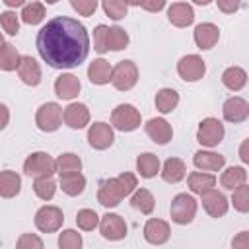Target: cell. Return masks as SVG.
I'll return each instance as SVG.
<instances>
[{"mask_svg": "<svg viewBox=\"0 0 249 249\" xmlns=\"http://www.w3.org/2000/svg\"><path fill=\"white\" fill-rule=\"evenodd\" d=\"M37 51L53 68H76L89 53V35L78 19L56 16L37 33Z\"/></svg>", "mask_w": 249, "mask_h": 249, "instance_id": "obj_1", "label": "cell"}, {"mask_svg": "<svg viewBox=\"0 0 249 249\" xmlns=\"http://www.w3.org/2000/svg\"><path fill=\"white\" fill-rule=\"evenodd\" d=\"M138 82V68L132 60H121L113 70H111V84L119 91H128L136 86Z\"/></svg>", "mask_w": 249, "mask_h": 249, "instance_id": "obj_2", "label": "cell"}, {"mask_svg": "<svg viewBox=\"0 0 249 249\" xmlns=\"http://www.w3.org/2000/svg\"><path fill=\"white\" fill-rule=\"evenodd\" d=\"M111 124L117 128V130H123V132H130L134 128L140 126V113L134 105L130 103H121L113 109L111 113Z\"/></svg>", "mask_w": 249, "mask_h": 249, "instance_id": "obj_3", "label": "cell"}, {"mask_svg": "<svg viewBox=\"0 0 249 249\" xmlns=\"http://www.w3.org/2000/svg\"><path fill=\"white\" fill-rule=\"evenodd\" d=\"M169 214H171V220L175 224H191L195 214H196V200L187 195V193H181L177 195L173 200H171V206H169Z\"/></svg>", "mask_w": 249, "mask_h": 249, "instance_id": "obj_4", "label": "cell"}, {"mask_svg": "<svg viewBox=\"0 0 249 249\" xmlns=\"http://www.w3.org/2000/svg\"><path fill=\"white\" fill-rule=\"evenodd\" d=\"M23 171L29 177H51L56 171V163L49 154L35 152L23 161Z\"/></svg>", "mask_w": 249, "mask_h": 249, "instance_id": "obj_5", "label": "cell"}, {"mask_svg": "<svg viewBox=\"0 0 249 249\" xmlns=\"http://www.w3.org/2000/svg\"><path fill=\"white\" fill-rule=\"evenodd\" d=\"M224 138V124L218 121V119H202L200 124H198V130H196V140L198 144L206 146V148H214L222 142Z\"/></svg>", "mask_w": 249, "mask_h": 249, "instance_id": "obj_6", "label": "cell"}, {"mask_svg": "<svg viewBox=\"0 0 249 249\" xmlns=\"http://www.w3.org/2000/svg\"><path fill=\"white\" fill-rule=\"evenodd\" d=\"M64 222V214L58 206H41L35 212V226L43 233H53L56 231Z\"/></svg>", "mask_w": 249, "mask_h": 249, "instance_id": "obj_7", "label": "cell"}, {"mask_svg": "<svg viewBox=\"0 0 249 249\" xmlns=\"http://www.w3.org/2000/svg\"><path fill=\"white\" fill-rule=\"evenodd\" d=\"M62 121V109L58 103H43L37 109L35 123L43 132H54L60 126Z\"/></svg>", "mask_w": 249, "mask_h": 249, "instance_id": "obj_8", "label": "cell"}, {"mask_svg": "<svg viewBox=\"0 0 249 249\" xmlns=\"http://www.w3.org/2000/svg\"><path fill=\"white\" fill-rule=\"evenodd\" d=\"M177 72L185 82H196L204 76L206 64L198 54H187L177 62Z\"/></svg>", "mask_w": 249, "mask_h": 249, "instance_id": "obj_9", "label": "cell"}, {"mask_svg": "<svg viewBox=\"0 0 249 249\" xmlns=\"http://www.w3.org/2000/svg\"><path fill=\"white\" fill-rule=\"evenodd\" d=\"M99 231L109 241H119L126 235V224L119 214H105L99 220Z\"/></svg>", "mask_w": 249, "mask_h": 249, "instance_id": "obj_10", "label": "cell"}, {"mask_svg": "<svg viewBox=\"0 0 249 249\" xmlns=\"http://www.w3.org/2000/svg\"><path fill=\"white\" fill-rule=\"evenodd\" d=\"M115 136H113V128L107 123H93L88 130V142L91 148L95 150H105L113 144Z\"/></svg>", "mask_w": 249, "mask_h": 249, "instance_id": "obj_11", "label": "cell"}, {"mask_svg": "<svg viewBox=\"0 0 249 249\" xmlns=\"http://www.w3.org/2000/svg\"><path fill=\"white\" fill-rule=\"evenodd\" d=\"M202 208L212 216V218H220L228 212V198L224 193L216 191V189H210V191H204L202 195Z\"/></svg>", "mask_w": 249, "mask_h": 249, "instance_id": "obj_12", "label": "cell"}, {"mask_svg": "<svg viewBox=\"0 0 249 249\" xmlns=\"http://www.w3.org/2000/svg\"><path fill=\"white\" fill-rule=\"evenodd\" d=\"M222 113L228 123H243L249 117V103L243 97H230L226 99Z\"/></svg>", "mask_w": 249, "mask_h": 249, "instance_id": "obj_13", "label": "cell"}, {"mask_svg": "<svg viewBox=\"0 0 249 249\" xmlns=\"http://www.w3.org/2000/svg\"><path fill=\"white\" fill-rule=\"evenodd\" d=\"M169 224L165 220H160V218H150L144 226V237L148 243H154V245H161L169 239Z\"/></svg>", "mask_w": 249, "mask_h": 249, "instance_id": "obj_14", "label": "cell"}, {"mask_svg": "<svg viewBox=\"0 0 249 249\" xmlns=\"http://www.w3.org/2000/svg\"><path fill=\"white\" fill-rule=\"evenodd\" d=\"M18 74H19L21 82L27 84V86H39V82H41V68H39L37 60L33 56H29V54L19 56Z\"/></svg>", "mask_w": 249, "mask_h": 249, "instance_id": "obj_15", "label": "cell"}, {"mask_svg": "<svg viewBox=\"0 0 249 249\" xmlns=\"http://www.w3.org/2000/svg\"><path fill=\"white\" fill-rule=\"evenodd\" d=\"M123 198H124V196H123V193H121V189H119L115 177L101 181L99 191H97V200H99V204H103V206H107V208H113V206H117Z\"/></svg>", "mask_w": 249, "mask_h": 249, "instance_id": "obj_16", "label": "cell"}, {"mask_svg": "<svg viewBox=\"0 0 249 249\" xmlns=\"http://www.w3.org/2000/svg\"><path fill=\"white\" fill-rule=\"evenodd\" d=\"M146 134L156 142V144H167L173 136V130H171V124L158 117V119H150L146 123Z\"/></svg>", "mask_w": 249, "mask_h": 249, "instance_id": "obj_17", "label": "cell"}, {"mask_svg": "<svg viewBox=\"0 0 249 249\" xmlns=\"http://www.w3.org/2000/svg\"><path fill=\"white\" fill-rule=\"evenodd\" d=\"M167 19L175 27H187L195 21V12L187 2H175L167 10Z\"/></svg>", "mask_w": 249, "mask_h": 249, "instance_id": "obj_18", "label": "cell"}, {"mask_svg": "<svg viewBox=\"0 0 249 249\" xmlns=\"http://www.w3.org/2000/svg\"><path fill=\"white\" fill-rule=\"evenodd\" d=\"M218 37H220V29L214 23H200L195 27V43L202 51L212 49L218 43Z\"/></svg>", "mask_w": 249, "mask_h": 249, "instance_id": "obj_19", "label": "cell"}, {"mask_svg": "<svg viewBox=\"0 0 249 249\" xmlns=\"http://www.w3.org/2000/svg\"><path fill=\"white\" fill-rule=\"evenodd\" d=\"M62 117L70 128H84L89 123V109L84 103H72L64 109Z\"/></svg>", "mask_w": 249, "mask_h": 249, "instance_id": "obj_20", "label": "cell"}, {"mask_svg": "<svg viewBox=\"0 0 249 249\" xmlns=\"http://www.w3.org/2000/svg\"><path fill=\"white\" fill-rule=\"evenodd\" d=\"M54 91L60 99H74L80 93V80L74 74H60L54 82Z\"/></svg>", "mask_w": 249, "mask_h": 249, "instance_id": "obj_21", "label": "cell"}, {"mask_svg": "<svg viewBox=\"0 0 249 249\" xmlns=\"http://www.w3.org/2000/svg\"><path fill=\"white\" fill-rule=\"evenodd\" d=\"M193 163H195L198 169H202V171H218V169H222V167H224L226 160H224V156H220V154L200 150V152H196V154H195Z\"/></svg>", "mask_w": 249, "mask_h": 249, "instance_id": "obj_22", "label": "cell"}, {"mask_svg": "<svg viewBox=\"0 0 249 249\" xmlns=\"http://www.w3.org/2000/svg\"><path fill=\"white\" fill-rule=\"evenodd\" d=\"M111 64L105 60V58H97V60H93L91 64H89V68H88V78H89V82L91 84H95V86H103V84H107V82H111Z\"/></svg>", "mask_w": 249, "mask_h": 249, "instance_id": "obj_23", "label": "cell"}, {"mask_svg": "<svg viewBox=\"0 0 249 249\" xmlns=\"http://www.w3.org/2000/svg\"><path fill=\"white\" fill-rule=\"evenodd\" d=\"M187 175V165L183 160L179 158H169L165 160L163 167H161V179L167 183H179L183 177Z\"/></svg>", "mask_w": 249, "mask_h": 249, "instance_id": "obj_24", "label": "cell"}, {"mask_svg": "<svg viewBox=\"0 0 249 249\" xmlns=\"http://www.w3.org/2000/svg\"><path fill=\"white\" fill-rule=\"evenodd\" d=\"M21 189V177L16 171H0V196L14 198Z\"/></svg>", "mask_w": 249, "mask_h": 249, "instance_id": "obj_25", "label": "cell"}, {"mask_svg": "<svg viewBox=\"0 0 249 249\" xmlns=\"http://www.w3.org/2000/svg\"><path fill=\"white\" fill-rule=\"evenodd\" d=\"M222 82H224V86H226L228 89L239 91V89L247 84V74H245V70L239 68V66H230V68L224 70Z\"/></svg>", "mask_w": 249, "mask_h": 249, "instance_id": "obj_26", "label": "cell"}, {"mask_svg": "<svg viewBox=\"0 0 249 249\" xmlns=\"http://www.w3.org/2000/svg\"><path fill=\"white\" fill-rule=\"evenodd\" d=\"M187 181H189V189L196 195H202L204 191H210L216 185V177L212 173H200V171H193L187 177Z\"/></svg>", "mask_w": 249, "mask_h": 249, "instance_id": "obj_27", "label": "cell"}, {"mask_svg": "<svg viewBox=\"0 0 249 249\" xmlns=\"http://www.w3.org/2000/svg\"><path fill=\"white\" fill-rule=\"evenodd\" d=\"M136 171H138L140 177H144V179L154 177V175L160 171V160H158V156H154V154H150V152L140 154V156L136 158Z\"/></svg>", "mask_w": 249, "mask_h": 249, "instance_id": "obj_28", "label": "cell"}, {"mask_svg": "<svg viewBox=\"0 0 249 249\" xmlns=\"http://www.w3.org/2000/svg\"><path fill=\"white\" fill-rule=\"evenodd\" d=\"M179 103V93L171 88H161L156 93V109L160 113H171Z\"/></svg>", "mask_w": 249, "mask_h": 249, "instance_id": "obj_29", "label": "cell"}, {"mask_svg": "<svg viewBox=\"0 0 249 249\" xmlns=\"http://www.w3.org/2000/svg\"><path fill=\"white\" fill-rule=\"evenodd\" d=\"M60 187H62V191H64L66 195L78 196V195L84 191V187H86V177H84L80 171L68 173V175H60Z\"/></svg>", "mask_w": 249, "mask_h": 249, "instance_id": "obj_30", "label": "cell"}, {"mask_svg": "<svg viewBox=\"0 0 249 249\" xmlns=\"http://www.w3.org/2000/svg\"><path fill=\"white\" fill-rule=\"evenodd\" d=\"M19 64V53L12 43H2L0 45V70H16Z\"/></svg>", "mask_w": 249, "mask_h": 249, "instance_id": "obj_31", "label": "cell"}, {"mask_svg": "<svg viewBox=\"0 0 249 249\" xmlns=\"http://www.w3.org/2000/svg\"><path fill=\"white\" fill-rule=\"evenodd\" d=\"M245 181H247V171H245L243 167H228V169L222 173V177H220L222 187L228 189V191L239 187V185L245 183Z\"/></svg>", "mask_w": 249, "mask_h": 249, "instance_id": "obj_32", "label": "cell"}, {"mask_svg": "<svg viewBox=\"0 0 249 249\" xmlns=\"http://www.w3.org/2000/svg\"><path fill=\"white\" fill-rule=\"evenodd\" d=\"M54 163H56L58 175H68V173H76V171L82 169V160H80V156H76V154H72V152L58 156V160H56Z\"/></svg>", "mask_w": 249, "mask_h": 249, "instance_id": "obj_33", "label": "cell"}, {"mask_svg": "<svg viewBox=\"0 0 249 249\" xmlns=\"http://www.w3.org/2000/svg\"><path fill=\"white\" fill-rule=\"evenodd\" d=\"M130 204H132L134 210H140L142 214H152L156 200H154V196H152V193H150L148 189H138V191L132 195Z\"/></svg>", "mask_w": 249, "mask_h": 249, "instance_id": "obj_34", "label": "cell"}, {"mask_svg": "<svg viewBox=\"0 0 249 249\" xmlns=\"http://www.w3.org/2000/svg\"><path fill=\"white\" fill-rule=\"evenodd\" d=\"M128 45V33L115 25V27H107V49L109 51H123Z\"/></svg>", "mask_w": 249, "mask_h": 249, "instance_id": "obj_35", "label": "cell"}, {"mask_svg": "<svg viewBox=\"0 0 249 249\" xmlns=\"http://www.w3.org/2000/svg\"><path fill=\"white\" fill-rule=\"evenodd\" d=\"M21 19L27 23V25H37L45 19V6L39 4V2H31V4H25L23 10H21Z\"/></svg>", "mask_w": 249, "mask_h": 249, "instance_id": "obj_36", "label": "cell"}, {"mask_svg": "<svg viewBox=\"0 0 249 249\" xmlns=\"http://www.w3.org/2000/svg\"><path fill=\"white\" fill-rule=\"evenodd\" d=\"M33 191H35V195H37L41 200H51V198L54 196L56 183H54L51 177H35Z\"/></svg>", "mask_w": 249, "mask_h": 249, "instance_id": "obj_37", "label": "cell"}, {"mask_svg": "<svg viewBox=\"0 0 249 249\" xmlns=\"http://www.w3.org/2000/svg\"><path fill=\"white\" fill-rule=\"evenodd\" d=\"M76 224L78 228H82L84 231H91L99 226V216L95 214V210H89V208H82L78 210L76 214Z\"/></svg>", "mask_w": 249, "mask_h": 249, "instance_id": "obj_38", "label": "cell"}, {"mask_svg": "<svg viewBox=\"0 0 249 249\" xmlns=\"http://www.w3.org/2000/svg\"><path fill=\"white\" fill-rule=\"evenodd\" d=\"M103 12L111 18V19H121L126 16L128 12V4L124 0H103Z\"/></svg>", "mask_w": 249, "mask_h": 249, "instance_id": "obj_39", "label": "cell"}, {"mask_svg": "<svg viewBox=\"0 0 249 249\" xmlns=\"http://www.w3.org/2000/svg\"><path fill=\"white\" fill-rule=\"evenodd\" d=\"M231 191H233V196H231L233 208L239 212H247L249 210V187L245 183H241L239 187H235Z\"/></svg>", "mask_w": 249, "mask_h": 249, "instance_id": "obj_40", "label": "cell"}, {"mask_svg": "<svg viewBox=\"0 0 249 249\" xmlns=\"http://www.w3.org/2000/svg\"><path fill=\"white\" fill-rule=\"evenodd\" d=\"M58 247L60 249H80L82 247V235L76 230H64L58 235Z\"/></svg>", "mask_w": 249, "mask_h": 249, "instance_id": "obj_41", "label": "cell"}, {"mask_svg": "<svg viewBox=\"0 0 249 249\" xmlns=\"http://www.w3.org/2000/svg\"><path fill=\"white\" fill-rule=\"evenodd\" d=\"M115 181H117V185H119V189H121V193H123V196H128L134 189H136V177L132 175V173H121V175H117L115 177Z\"/></svg>", "mask_w": 249, "mask_h": 249, "instance_id": "obj_42", "label": "cell"}, {"mask_svg": "<svg viewBox=\"0 0 249 249\" xmlns=\"http://www.w3.org/2000/svg\"><path fill=\"white\" fill-rule=\"evenodd\" d=\"M0 23H2L4 31H8L10 35H16L19 31V19H18L16 12H2L0 14Z\"/></svg>", "mask_w": 249, "mask_h": 249, "instance_id": "obj_43", "label": "cell"}, {"mask_svg": "<svg viewBox=\"0 0 249 249\" xmlns=\"http://www.w3.org/2000/svg\"><path fill=\"white\" fill-rule=\"evenodd\" d=\"M93 49L97 51V53H105L107 51V25H97L95 29H93Z\"/></svg>", "mask_w": 249, "mask_h": 249, "instance_id": "obj_44", "label": "cell"}, {"mask_svg": "<svg viewBox=\"0 0 249 249\" xmlns=\"http://www.w3.org/2000/svg\"><path fill=\"white\" fill-rule=\"evenodd\" d=\"M70 4L80 16H91L97 8V0H70Z\"/></svg>", "mask_w": 249, "mask_h": 249, "instance_id": "obj_45", "label": "cell"}, {"mask_svg": "<svg viewBox=\"0 0 249 249\" xmlns=\"http://www.w3.org/2000/svg\"><path fill=\"white\" fill-rule=\"evenodd\" d=\"M41 247H43V241H41L37 235L23 233V235L18 239V249H41Z\"/></svg>", "mask_w": 249, "mask_h": 249, "instance_id": "obj_46", "label": "cell"}, {"mask_svg": "<svg viewBox=\"0 0 249 249\" xmlns=\"http://www.w3.org/2000/svg\"><path fill=\"white\" fill-rule=\"evenodd\" d=\"M216 2H218L220 12L224 14H235L241 6V0H216Z\"/></svg>", "mask_w": 249, "mask_h": 249, "instance_id": "obj_47", "label": "cell"}, {"mask_svg": "<svg viewBox=\"0 0 249 249\" xmlns=\"http://www.w3.org/2000/svg\"><path fill=\"white\" fill-rule=\"evenodd\" d=\"M163 6H165V0H144L142 2V8L146 12H160Z\"/></svg>", "mask_w": 249, "mask_h": 249, "instance_id": "obj_48", "label": "cell"}, {"mask_svg": "<svg viewBox=\"0 0 249 249\" xmlns=\"http://www.w3.org/2000/svg\"><path fill=\"white\" fill-rule=\"evenodd\" d=\"M8 121H10V111H8V107L4 103H0V130L6 128Z\"/></svg>", "mask_w": 249, "mask_h": 249, "instance_id": "obj_49", "label": "cell"}, {"mask_svg": "<svg viewBox=\"0 0 249 249\" xmlns=\"http://www.w3.org/2000/svg\"><path fill=\"white\" fill-rule=\"evenodd\" d=\"M237 245H243V247H247V245H249V239H247V231H241L239 239H235V241H233V247H237Z\"/></svg>", "mask_w": 249, "mask_h": 249, "instance_id": "obj_50", "label": "cell"}, {"mask_svg": "<svg viewBox=\"0 0 249 249\" xmlns=\"http://www.w3.org/2000/svg\"><path fill=\"white\" fill-rule=\"evenodd\" d=\"M247 144H249V142H247V140H245V142H243V144H241V152H239V156H241V160H243V161H245V163H247V161H249V156H247Z\"/></svg>", "mask_w": 249, "mask_h": 249, "instance_id": "obj_51", "label": "cell"}, {"mask_svg": "<svg viewBox=\"0 0 249 249\" xmlns=\"http://www.w3.org/2000/svg\"><path fill=\"white\" fill-rule=\"evenodd\" d=\"M2 2H4L8 8H18V6H23L25 0H2Z\"/></svg>", "mask_w": 249, "mask_h": 249, "instance_id": "obj_52", "label": "cell"}, {"mask_svg": "<svg viewBox=\"0 0 249 249\" xmlns=\"http://www.w3.org/2000/svg\"><path fill=\"white\" fill-rule=\"evenodd\" d=\"M126 4H130V6H142V2L144 0H124Z\"/></svg>", "mask_w": 249, "mask_h": 249, "instance_id": "obj_53", "label": "cell"}, {"mask_svg": "<svg viewBox=\"0 0 249 249\" xmlns=\"http://www.w3.org/2000/svg\"><path fill=\"white\" fill-rule=\"evenodd\" d=\"M195 4H198V6H206V4H210L212 0H193Z\"/></svg>", "mask_w": 249, "mask_h": 249, "instance_id": "obj_54", "label": "cell"}, {"mask_svg": "<svg viewBox=\"0 0 249 249\" xmlns=\"http://www.w3.org/2000/svg\"><path fill=\"white\" fill-rule=\"evenodd\" d=\"M47 4H54V2H58V0H45Z\"/></svg>", "mask_w": 249, "mask_h": 249, "instance_id": "obj_55", "label": "cell"}, {"mask_svg": "<svg viewBox=\"0 0 249 249\" xmlns=\"http://www.w3.org/2000/svg\"><path fill=\"white\" fill-rule=\"evenodd\" d=\"M2 43H4V37H2V33H0V45H2Z\"/></svg>", "mask_w": 249, "mask_h": 249, "instance_id": "obj_56", "label": "cell"}]
</instances>
